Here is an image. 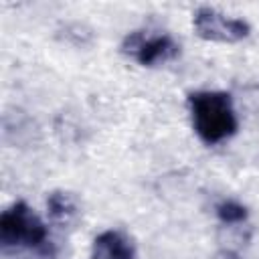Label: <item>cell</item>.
<instances>
[{"label":"cell","instance_id":"3957f363","mask_svg":"<svg viewBox=\"0 0 259 259\" xmlns=\"http://www.w3.org/2000/svg\"><path fill=\"white\" fill-rule=\"evenodd\" d=\"M123 55L142 67H158L178 57L180 45L166 32L134 30L121 42Z\"/></svg>","mask_w":259,"mask_h":259},{"label":"cell","instance_id":"8992f818","mask_svg":"<svg viewBox=\"0 0 259 259\" xmlns=\"http://www.w3.org/2000/svg\"><path fill=\"white\" fill-rule=\"evenodd\" d=\"M47 208H49V214L55 223H69L75 214H77V204H75V198L69 194V192H53L49 198H47Z\"/></svg>","mask_w":259,"mask_h":259},{"label":"cell","instance_id":"7a4b0ae2","mask_svg":"<svg viewBox=\"0 0 259 259\" xmlns=\"http://www.w3.org/2000/svg\"><path fill=\"white\" fill-rule=\"evenodd\" d=\"M49 231L42 219L26 204L14 202L0 217V243L6 249H42Z\"/></svg>","mask_w":259,"mask_h":259},{"label":"cell","instance_id":"277c9868","mask_svg":"<svg viewBox=\"0 0 259 259\" xmlns=\"http://www.w3.org/2000/svg\"><path fill=\"white\" fill-rule=\"evenodd\" d=\"M192 26L200 38L214 40V42H239L251 32V26L247 24V20L223 14L208 6H200L194 12Z\"/></svg>","mask_w":259,"mask_h":259},{"label":"cell","instance_id":"6da1fadb","mask_svg":"<svg viewBox=\"0 0 259 259\" xmlns=\"http://www.w3.org/2000/svg\"><path fill=\"white\" fill-rule=\"evenodd\" d=\"M188 109L196 136L208 146H217L237 132L233 97L225 91H194L188 95Z\"/></svg>","mask_w":259,"mask_h":259},{"label":"cell","instance_id":"5b68a950","mask_svg":"<svg viewBox=\"0 0 259 259\" xmlns=\"http://www.w3.org/2000/svg\"><path fill=\"white\" fill-rule=\"evenodd\" d=\"M91 259H136V245L125 233L107 229L93 239Z\"/></svg>","mask_w":259,"mask_h":259},{"label":"cell","instance_id":"52a82bcc","mask_svg":"<svg viewBox=\"0 0 259 259\" xmlns=\"http://www.w3.org/2000/svg\"><path fill=\"white\" fill-rule=\"evenodd\" d=\"M217 217L225 225H237L247 221L249 212H247V206H243L237 200H223L217 204Z\"/></svg>","mask_w":259,"mask_h":259}]
</instances>
